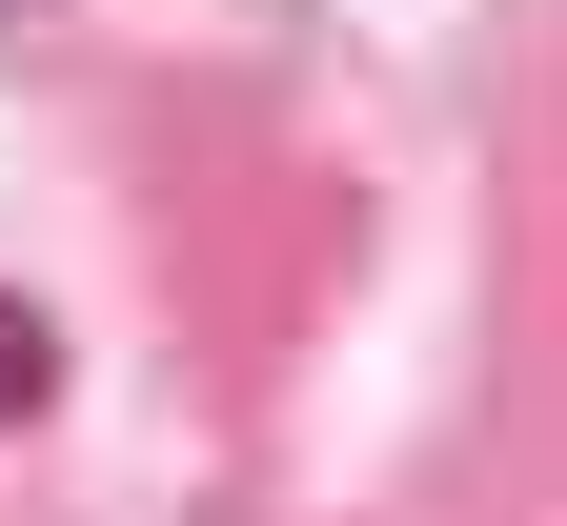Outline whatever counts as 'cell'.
<instances>
[{
    "label": "cell",
    "mask_w": 567,
    "mask_h": 526,
    "mask_svg": "<svg viewBox=\"0 0 567 526\" xmlns=\"http://www.w3.org/2000/svg\"><path fill=\"white\" fill-rule=\"evenodd\" d=\"M61 385V344H41V305H0V405H41Z\"/></svg>",
    "instance_id": "1"
}]
</instances>
